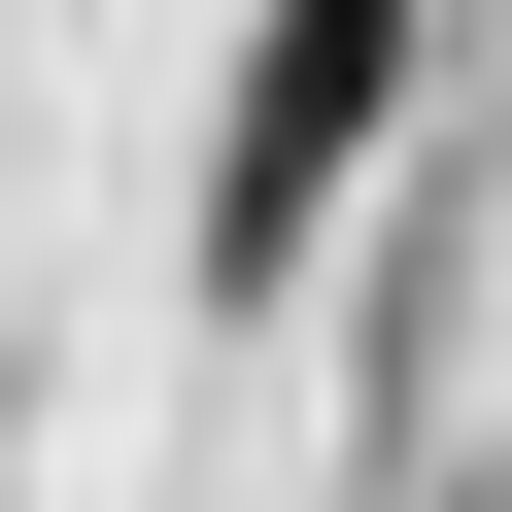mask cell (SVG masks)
<instances>
[{
    "label": "cell",
    "instance_id": "cell-1",
    "mask_svg": "<svg viewBox=\"0 0 512 512\" xmlns=\"http://www.w3.org/2000/svg\"><path fill=\"white\" fill-rule=\"evenodd\" d=\"M410 0H274V35H239V103H205V308H274L308 274V239H342V171L410 137Z\"/></svg>",
    "mask_w": 512,
    "mask_h": 512
}]
</instances>
